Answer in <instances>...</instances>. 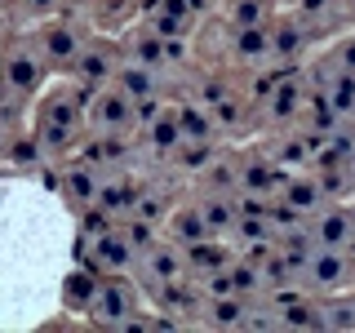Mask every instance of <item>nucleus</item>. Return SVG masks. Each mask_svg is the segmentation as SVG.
<instances>
[{
	"instance_id": "obj_9",
	"label": "nucleus",
	"mask_w": 355,
	"mask_h": 333,
	"mask_svg": "<svg viewBox=\"0 0 355 333\" xmlns=\"http://www.w3.org/2000/svg\"><path fill=\"white\" fill-rule=\"evenodd\" d=\"M62 5L67 0H22V18H49V14H58Z\"/></svg>"
},
{
	"instance_id": "obj_5",
	"label": "nucleus",
	"mask_w": 355,
	"mask_h": 333,
	"mask_svg": "<svg viewBox=\"0 0 355 333\" xmlns=\"http://www.w3.org/2000/svg\"><path fill=\"white\" fill-rule=\"evenodd\" d=\"M306 94H311V85H306V71H288L275 80L271 94H262V103H266V120L271 125H297L302 120V107H306Z\"/></svg>"
},
{
	"instance_id": "obj_6",
	"label": "nucleus",
	"mask_w": 355,
	"mask_h": 333,
	"mask_svg": "<svg viewBox=\"0 0 355 333\" xmlns=\"http://www.w3.org/2000/svg\"><path fill=\"white\" fill-rule=\"evenodd\" d=\"M205 236H214V231H209V218L200 209V200H178V205H169V214H164V240L187 249V244H196Z\"/></svg>"
},
{
	"instance_id": "obj_3",
	"label": "nucleus",
	"mask_w": 355,
	"mask_h": 333,
	"mask_svg": "<svg viewBox=\"0 0 355 333\" xmlns=\"http://www.w3.org/2000/svg\"><path fill=\"white\" fill-rule=\"evenodd\" d=\"M302 284L311 293H342V289H355V249L311 244L306 262H302Z\"/></svg>"
},
{
	"instance_id": "obj_8",
	"label": "nucleus",
	"mask_w": 355,
	"mask_h": 333,
	"mask_svg": "<svg viewBox=\"0 0 355 333\" xmlns=\"http://www.w3.org/2000/svg\"><path fill=\"white\" fill-rule=\"evenodd\" d=\"M324 62H333L338 71H347V76H355V31H347L342 40H333L324 53H320Z\"/></svg>"
},
{
	"instance_id": "obj_2",
	"label": "nucleus",
	"mask_w": 355,
	"mask_h": 333,
	"mask_svg": "<svg viewBox=\"0 0 355 333\" xmlns=\"http://www.w3.org/2000/svg\"><path fill=\"white\" fill-rule=\"evenodd\" d=\"M80 266L98 275H133V266H138V244L129 240L125 227H103L94 231V236H80Z\"/></svg>"
},
{
	"instance_id": "obj_4",
	"label": "nucleus",
	"mask_w": 355,
	"mask_h": 333,
	"mask_svg": "<svg viewBox=\"0 0 355 333\" xmlns=\"http://www.w3.org/2000/svg\"><path fill=\"white\" fill-rule=\"evenodd\" d=\"M311 244H329V249H355V214L347 200H329L324 209H315L302 222Z\"/></svg>"
},
{
	"instance_id": "obj_7",
	"label": "nucleus",
	"mask_w": 355,
	"mask_h": 333,
	"mask_svg": "<svg viewBox=\"0 0 355 333\" xmlns=\"http://www.w3.org/2000/svg\"><path fill=\"white\" fill-rule=\"evenodd\" d=\"M320 329H333V333H351L355 329V289L320 293Z\"/></svg>"
},
{
	"instance_id": "obj_1",
	"label": "nucleus",
	"mask_w": 355,
	"mask_h": 333,
	"mask_svg": "<svg viewBox=\"0 0 355 333\" xmlns=\"http://www.w3.org/2000/svg\"><path fill=\"white\" fill-rule=\"evenodd\" d=\"M85 103H89V89L80 80H71V76H67L62 85L36 94V103H31V133H27L36 155L62 160L67 151H76L80 129H89L85 125Z\"/></svg>"
}]
</instances>
